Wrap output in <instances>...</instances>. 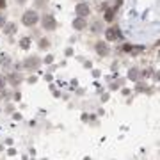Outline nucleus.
Masks as SVG:
<instances>
[{
	"mask_svg": "<svg viewBox=\"0 0 160 160\" xmlns=\"http://www.w3.org/2000/svg\"><path fill=\"white\" fill-rule=\"evenodd\" d=\"M2 23H4V18H2V16H0V25H2Z\"/></svg>",
	"mask_w": 160,
	"mask_h": 160,
	"instance_id": "nucleus-16",
	"label": "nucleus"
},
{
	"mask_svg": "<svg viewBox=\"0 0 160 160\" xmlns=\"http://www.w3.org/2000/svg\"><path fill=\"white\" fill-rule=\"evenodd\" d=\"M48 45H50V41H48V39H41V41H39V46H41V48H46Z\"/></svg>",
	"mask_w": 160,
	"mask_h": 160,
	"instance_id": "nucleus-12",
	"label": "nucleus"
},
{
	"mask_svg": "<svg viewBox=\"0 0 160 160\" xmlns=\"http://www.w3.org/2000/svg\"><path fill=\"white\" fill-rule=\"evenodd\" d=\"M4 84H5V78L2 77V75H0V89H2V87H4Z\"/></svg>",
	"mask_w": 160,
	"mask_h": 160,
	"instance_id": "nucleus-14",
	"label": "nucleus"
},
{
	"mask_svg": "<svg viewBox=\"0 0 160 160\" xmlns=\"http://www.w3.org/2000/svg\"><path fill=\"white\" fill-rule=\"evenodd\" d=\"M77 14L82 16V18H85V16L89 14V5L87 4H78L77 5Z\"/></svg>",
	"mask_w": 160,
	"mask_h": 160,
	"instance_id": "nucleus-6",
	"label": "nucleus"
},
{
	"mask_svg": "<svg viewBox=\"0 0 160 160\" xmlns=\"http://www.w3.org/2000/svg\"><path fill=\"white\" fill-rule=\"evenodd\" d=\"M112 18H114V13H112V11H109V13L105 14V20H107V21H110Z\"/></svg>",
	"mask_w": 160,
	"mask_h": 160,
	"instance_id": "nucleus-13",
	"label": "nucleus"
},
{
	"mask_svg": "<svg viewBox=\"0 0 160 160\" xmlns=\"http://www.w3.org/2000/svg\"><path fill=\"white\" fill-rule=\"evenodd\" d=\"M55 25H57V21H55V18H53L52 14H46L45 18H43V27H45L46 30H53Z\"/></svg>",
	"mask_w": 160,
	"mask_h": 160,
	"instance_id": "nucleus-3",
	"label": "nucleus"
},
{
	"mask_svg": "<svg viewBox=\"0 0 160 160\" xmlns=\"http://www.w3.org/2000/svg\"><path fill=\"white\" fill-rule=\"evenodd\" d=\"M14 29H16V25L14 23H4V32H5V34H13V32H14Z\"/></svg>",
	"mask_w": 160,
	"mask_h": 160,
	"instance_id": "nucleus-8",
	"label": "nucleus"
},
{
	"mask_svg": "<svg viewBox=\"0 0 160 160\" xmlns=\"http://www.w3.org/2000/svg\"><path fill=\"white\" fill-rule=\"evenodd\" d=\"M119 36H121V32L117 27H110V29L105 30V39L107 41H116V39H119Z\"/></svg>",
	"mask_w": 160,
	"mask_h": 160,
	"instance_id": "nucleus-2",
	"label": "nucleus"
},
{
	"mask_svg": "<svg viewBox=\"0 0 160 160\" xmlns=\"http://www.w3.org/2000/svg\"><path fill=\"white\" fill-rule=\"evenodd\" d=\"M20 43H21V48H29V46H30V39H29V37H23Z\"/></svg>",
	"mask_w": 160,
	"mask_h": 160,
	"instance_id": "nucleus-10",
	"label": "nucleus"
},
{
	"mask_svg": "<svg viewBox=\"0 0 160 160\" xmlns=\"http://www.w3.org/2000/svg\"><path fill=\"white\" fill-rule=\"evenodd\" d=\"M73 27L77 29V30H82V29H85V27H87V21H85V18L78 16V18H75V21H73Z\"/></svg>",
	"mask_w": 160,
	"mask_h": 160,
	"instance_id": "nucleus-5",
	"label": "nucleus"
},
{
	"mask_svg": "<svg viewBox=\"0 0 160 160\" xmlns=\"http://www.w3.org/2000/svg\"><path fill=\"white\" fill-rule=\"evenodd\" d=\"M9 80H11V82H13V84H14V85H16V84H18V80H20V78H18V75H16V73H13V75H11V77H9Z\"/></svg>",
	"mask_w": 160,
	"mask_h": 160,
	"instance_id": "nucleus-11",
	"label": "nucleus"
},
{
	"mask_svg": "<svg viewBox=\"0 0 160 160\" xmlns=\"http://www.w3.org/2000/svg\"><path fill=\"white\" fill-rule=\"evenodd\" d=\"M37 64H39V61H37V59H34V57H30V59H27V61L23 62V66H25V68H36Z\"/></svg>",
	"mask_w": 160,
	"mask_h": 160,
	"instance_id": "nucleus-7",
	"label": "nucleus"
},
{
	"mask_svg": "<svg viewBox=\"0 0 160 160\" xmlns=\"http://www.w3.org/2000/svg\"><path fill=\"white\" fill-rule=\"evenodd\" d=\"M37 20H39V16H37L36 11H27V13L21 16V23L27 25V27H34L37 23Z\"/></svg>",
	"mask_w": 160,
	"mask_h": 160,
	"instance_id": "nucleus-1",
	"label": "nucleus"
},
{
	"mask_svg": "<svg viewBox=\"0 0 160 160\" xmlns=\"http://www.w3.org/2000/svg\"><path fill=\"white\" fill-rule=\"evenodd\" d=\"M96 52L100 53L101 57H105L107 53L110 52V48H109V45H107V43H103V41H100V43H96Z\"/></svg>",
	"mask_w": 160,
	"mask_h": 160,
	"instance_id": "nucleus-4",
	"label": "nucleus"
},
{
	"mask_svg": "<svg viewBox=\"0 0 160 160\" xmlns=\"http://www.w3.org/2000/svg\"><path fill=\"white\" fill-rule=\"evenodd\" d=\"M5 5V2H4V0H0V7H4Z\"/></svg>",
	"mask_w": 160,
	"mask_h": 160,
	"instance_id": "nucleus-15",
	"label": "nucleus"
},
{
	"mask_svg": "<svg viewBox=\"0 0 160 160\" xmlns=\"http://www.w3.org/2000/svg\"><path fill=\"white\" fill-rule=\"evenodd\" d=\"M139 77H141L139 69H130V73H128V78H130V80H137Z\"/></svg>",
	"mask_w": 160,
	"mask_h": 160,
	"instance_id": "nucleus-9",
	"label": "nucleus"
}]
</instances>
